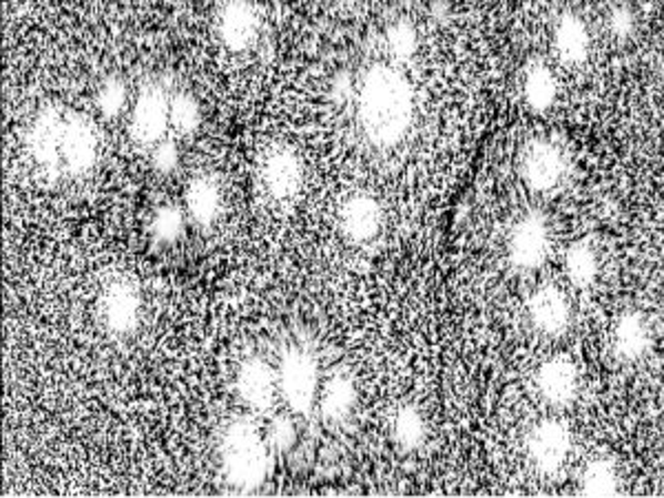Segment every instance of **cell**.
Here are the masks:
<instances>
[{"label": "cell", "mask_w": 664, "mask_h": 498, "mask_svg": "<svg viewBox=\"0 0 664 498\" xmlns=\"http://www.w3.org/2000/svg\"><path fill=\"white\" fill-rule=\"evenodd\" d=\"M381 228V209L370 195H354L341 209V231L348 240L370 242Z\"/></svg>", "instance_id": "cell-15"}, {"label": "cell", "mask_w": 664, "mask_h": 498, "mask_svg": "<svg viewBox=\"0 0 664 498\" xmlns=\"http://www.w3.org/2000/svg\"><path fill=\"white\" fill-rule=\"evenodd\" d=\"M610 24H612V33L618 35V38H627L632 31H634V24H636V18H634V11L630 7H616L612 11V18H610Z\"/></svg>", "instance_id": "cell-31"}, {"label": "cell", "mask_w": 664, "mask_h": 498, "mask_svg": "<svg viewBox=\"0 0 664 498\" xmlns=\"http://www.w3.org/2000/svg\"><path fill=\"white\" fill-rule=\"evenodd\" d=\"M527 308H530V319H532L534 328L550 337L565 333L572 322V306H570L567 297L554 286L539 288L532 295Z\"/></svg>", "instance_id": "cell-13"}, {"label": "cell", "mask_w": 664, "mask_h": 498, "mask_svg": "<svg viewBox=\"0 0 664 498\" xmlns=\"http://www.w3.org/2000/svg\"><path fill=\"white\" fill-rule=\"evenodd\" d=\"M235 390L240 402L251 408L253 413H269L275 404L278 395V373L260 357H251L249 362L242 364L238 379H235Z\"/></svg>", "instance_id": "cell-8"}, {"label": "cell", "mask_w": 664, "mask_h": 498, "mask_svg": "<svg viewBox=\"0 0 664 498\" xmlns=\"http://www.w3.org/2000/svg\"><path fill=\"white\" fill-rule=\"evenodd\" d=\"M262 180H264L266 191L275 200H289L302 186V180H304L302 160L291 149L273 151L264 162Z\"/></svg>", "instance_id": "cell-14"}, {"label": "cell", "mask_w": 664, "mask_h": 498, "mask_svg": "<svg viewBox=\"0 0 664 498\" xmlns=\"http://www.w3.org/2000/svg\"><path fill=\"white\" fill-rule=\"evenodd\" d=\"M318 362L311 353L302 348H291L280 364L278 388L286 406L295 415H309L315 406L318 386H320Z\"/></svg>", "instance_id": "cell-3"}, {"label": "cell", "mask_w": 664, "mask_h": 498, "mask_svg": "<svg viewBox=\"0 0 664 498\" xmlns=\"http://www.w3.org/2000/svg\"><path fill=\"white\" fill-rule=\"evenodd\" d=\"M554 44L565 62H583L590 53V31L583 18L576 13H563L556 24Z\"/></svg>", "instance_id": "cell-18"}, {"label": "cell", "mask_w": 664, "mask_h": 498, "mask_svg": "<svg viewBox=\"0 0 664 498\" xmlns=\"http://www.w3.org/2000/svg\"><path fill=\"white\" fill-rule=\"evenodd\" d=\"M356 406V390L352 379L348 377H332L322 395L320 413L326 424H341L350 417Z\"/></svg>", "instance_id": "cell-20"}, {"label": "cell", "mask_w": 664, "mask_h": 498, "mask_svg": "<svg viewBox=\"0 0 664 498\" xmlns=\"http://www.w3.org/2000/svg\"><path fill=\"white\" fill-rule=\"evenodd\" d=\"M536 388L550 406H570L579 393V373L574 362L563 355L545 362L536 373Z\"/></svg>", "instance_id": "cell-11"}, {"label": "cell", "mask_w": 664, "mask_h": 498, "mask_svg": "<svg viewBox=\"0 0 664 498\" xmlns=\"http://www.w3.org/2000/svg\"><path fill=\"white\" fill-rule=\"evenodd\" d=\"M565 273L576 288H587L598 275L596 251L587 242H576L565 255Z\"/></svg>", "instance_id": "cell-23"}, {"label": "cell", "mask_w": 664, "mask_h": 498, "mask_svg": "<svg viewBox=\"0 0 664 498\" xmlns=\"http://www.w3.org/2000/svg\"><path fill=\"white\" fill-rule=\"evenodd\" d=\"M565 173V162L561 151L545 142L534 140L525 146L521 157V175L534 191H552Z\"/></svg>", "instance_id": "cell-9"}, {"label": "cell", "mask_w": 664, "mask_h": 498, "mask_svg": "<svg viewBox=\"0 0 664 498\" xmlns=\"http://www.w3.org/2000/svg\"><path fill=\"white\" fill-rule=\"evenodd\" d=\"M202 122V111L198 100L187 93V91H178L171 98V124L175 126V131L180 133H193Z\"/></svg>", "instance_id": "cell-26"}, {"label": "cell", "mask_w": 664, "mask_h": 498, "mask_svg": "<svg viewBox=\"0 0 664 498\" xmlns=\"http://www.w3.org/2000/svg\"><path fill=\"white\" fill-rule=\"evenodd\" d=\"M266 444L275 455H291L300 446V433L291 417H275L269 426Z\"/></svg>", "instance_id": "cell-27"}, {"label": "cell", "mask_w": 664, "mask_h": 498, "mask_svg": "<svg viewBox=\"0 0 664 498\" xmlns=\"http://www.w3.org/2000/svg\"><path fill=\"white\" fill-rule=\"evenodd\" d=\"M510 262L521 271H536L550 253V226L539 213L525 215L510 235Z\"/></svg>", "instance_id": "cell-6"}, {"label": "cell", "mask_w": 664, "mask_h": 498, "mask_svg": "<svg viewBox=\"0 0 664 498\" xmlns=\"http://www.w3.org/2000/svg\"><path fill=\"white\" fill-rule=\"evenodd\" d=\"M220 464L227 484L238 492H255L264 486L271 470V448L251 419L240 417L227 428Z\"/></svg>", "instance_id": "cell-2"}, {"label": "cell", "mask_w": 664, "mask_h": 498, "mask_svg": "<svg viewBox=\"0 0 664 498\" xmlns=\"http://www.w3.org/2000/svg\"><path fill=\"white\" fill-rule=\"evenodd\" d=\"M153 169L162 175H169L178 169V162H180V151H178V144L173 140H162L155 151H153Z\"/></svg>", "instance_id": "cell-30"}, {"label": "cell", "mask_w": 664, "mask_h": 498, "mask_svg": "<svg viewBox=\"0 0 664 498\" xmlns=\"http://www.w3.org/2000/svg\"><path fill=\"white\" fill-rule=\"evenodd\" d=\"M62 118L53 106L40 109L29 129V149L40 166H44L51 175H58L62 169L60 157V138H62Z\"/></svg>", "instance_id": "cell-10"}, {"label": "cell", "mask_w": 664, "mask_h": 498, "mask_svg": "<svg viewBox=\"0 0 664 498\" xmlns=\"http://www.w3.org/2000/svg\"><path fill=\"white\" fill-rule=\"evenodd\" d=\"M412 111V87L401 71L390 64L365 71L359 89V124L372 144H396L410 129Z\"/></svg>", "instance_id": "cell-1"}, {"label": "cell", "mask_w": 664, "mask_h": 498, "mask_svg": "<svg viewBox=\"0 0 664 498\" xmlns=\"http://www.w3.org/2000/svg\"><path fill=\"white\" fill-rule=\"evenodd\" d=\"M388 47H390V51L396 58H401V60L410 58L414 53V49H416V31H414V27L408 20H396L394 24H390V29H388Z\"/></svg>", "instance_id": "cell-29"}, {"label": "cell", "mask_w": 664, "mask_h": 498, "mask_svg": "<svg viewBox=\"0 0 664 498\" xmlns=\"http://www.w3.org/2000/svg\"><path fill=\"white\" fill-rule=\"evenodd\" d=\"M425 421L414 406H403L392 419V441L401 453H414L425 441Z\"/></svg>", "instance_id": "cell-22"}, {"label": "cell", "mask_w": 664, "mask_h": 498, "mask_svg": "<svg viewBox=\"0 0 664 498\" xmlns=\"http://www.w3.org/2000/svg\"><path fill=\"white\" fill-rule=\"evenodd\" d=\"M60 157L62 169L71 175H84L95 164L98 138L91 122L84 115L73 113L62 122Z\"/></svg>", "instance_id": "cell-7"}, {"label": "cell", "mask_w": 664, "mask_h": 498, "mask_svg": "<svg viewBox=\"0 0 664 498\" xmlns=\"http://www.w3.org/2000/svg\"><path fill=\"white\" fill-rule=\"evenodd\" d=\"M184 200H187V211L195 224L209 226L215 222V217L220 213V204H222L220 189H218L215 180H211L207 175L191 180L187 186Z\"/></svg>", "instance_id": "cell-19"}, {"label": "cell", "mask_w": 664, "mask_h": 498, "mask_svg": "<svg viewBox=\"0 0 664 498\" xmlns=\"http://www.w3.org/2000/svg\"><path fill=\"white\" fill-rule=\"evenodd\" d=\"M149 233L155 244H173L184 233V213L173 204L160 206L153 213Z\"/></svg>", "instance_id": "cell-25"}, {"label": "cell", "mask_w": 664, "mask_h": 498, "mask_svg": "<svg viewBox=\"0 0 664 498\" xmlns=\"http://www.w3.org/2000/svg\"><path fill=\"white\" fill-rule=\"evenodd\" d=\"M218 31L222 42L233 49L242 51L247 49L258 33V16L255 9L247 2H231L222 7L218 18Z\"/></svg>", "instance_id": "cell-16"}, {"label": "cell", "mask_w": 664, "mask_h": 498, "mask_svg": "<svg viewBox=\"0 0 664 498\" xmlns=\"http://www.w3.org/2000/svg\"><path fill=\"white\" fill-rule=\"evenodd\" d=\"M127 102V84L118 75H109L95 91V106L102 115L113 118L124 109Z\"/></svg>", "instance_id": "cell-28"}, {"label": "cell", "mask_w": 664, "mask_h": 498, "mask_svg": "<svg viewBox=\"0 0 664 498\" xmlns=\"http://www.w3.org/2000/svg\"><path fill=\"white\" fill-rule=\"evenodd\" d=\"M104 326L113 335H129L140 322V295L127 282H115L109 286L102 299Z\"/></svg>", "instance_id": "cell-12"}, {"label": "cell", "mask_w": 664, "mask_h": 498, "mask_svg": "<svg viewBox=\"0 0 664 498\" xmlns=\"http://www.w3.org/2000/svg\"><path fill=\"white\" fill-rule=\"evenodd\" d=\"M171 122V100L167 91L151 82L144 84L131 111V138L140 144H160Z\"/></svg>", "instance_id": "cell-4"}, {"label": "cell", "mask_w": 664, "mask_h": 498, "mask_svg": "<svg viewBox=\"0 0 664 498\" xmlns=\"http://www.w3.org/2000/svg\"><path fill=\"white\" fill-rule=\"evenodd\" d=\"M556 93H559V87H556V78H554L552 69L545 62H534L525 75L527 104L536 113H543V111L552 109V104L556 102Z\"/></svg>", "instance_id": "cell-21"}, {"label": "cell", "mask_w": 664, "mask_h": 498, "mask_svg": "<svg viewBox=\"0 0 664 498\" xmlns=\"http://www.w3.org/2000/svg\"><path fill=\"white\" fill-rule=\"evenodd\" d=\"M570 448L572 435L567 426L556 419L541 421L527 439L530 461L541 475H556L565 466Z\"/></svg>", "instance_id": "cell-5"}, {"label": "cell", "mask_w": 664, "mask_h": 498, "mask_svg": "<svg viewBox=\"0 0 664 498\" xmlns=\"http://www.w3.org/2000/svg\"><path fill=\"white\" fill-rule=\"evenodd\" d=\"M652 346L650 324L641 313H625L614 326V353L623 362H638Z\"/></svg>", "instance_id": "cell-17"}, {"label": "cell", "mask_w": 664, "mask_h": 498, "mask_svg": "<svg viewBox=\"0 0 664 498\" xmlns=\"http://www.w3.org/2000/svg\"><path fill=\"white\" fill-rule=\"evenodd\" d=\"M581 492L585 497L603 498L618 495V472L612 461H592L581 477Z\"/></svg>", "instance_id": "cell-24"}]
</instances>
